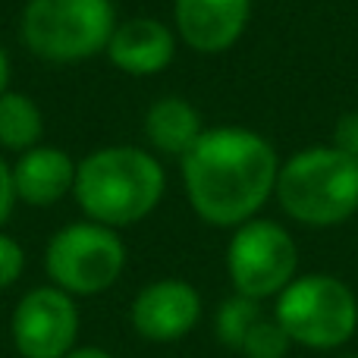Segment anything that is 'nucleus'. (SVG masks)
I'll return each mask as SVG.
<instances>
[{
  "instance_id": "obj_1",
  "label": "nucleus",
  "mask_w": 358,
  "mask_h": 358,
  "mask_svg": "<svg viewBox=\"0 0 358 358\" xmlns=\"http://www.w3.org/2000/svg\"><path fill=\"white\" fill-rule=\"evenodd\" d=\"M277 151L248 129H204L182 155V182L195 214L210 227H242L277 185Z\"/></svg>"
},
{
  "instance_id": "obj_2",
  "label": "nucleus",
  "mask_w": 358,
  "mask_h": 358,
  "mask_svg": "<svg viewBox=\"0 0 358 358\" xmlns=\"http://www.w3.org/2000/svg\"><path fill=\"white\" fill-rule=\"evenodd\" d=\"M164 167L142 148H101L76 167L73 195L88 220L101 227H132L164 198Z\"/></svg>"
},
{
  "instance_id": "obj_3",
  "label": "nucleus",
  "mask_w": 358,
  "mask_h": 358,
  "mask_svg": "<svg viewBox=\"0 0 358 358\" xmlns=\"http://www.w3.org/2000/svg\"><path fill=\"white\" fill-rule=\"evenodd\" d=\"M280 208L308 227H336L358 210V164L340 148H308L280 167Z\"/></svg>"
},
{
  "instance_id": "obj_4",
  "label": "nucleus",
  "mask_w": 358,
  "mask_h": 358,
  "mask_svg": "<svg viewBox=\"0 0 358 358\" xmlns=\"http://www.w3.org/2000/svg\"><path fill=\"white\" fill-rule=\"evenodd\" d=\"M273 317L286 330L292 346L330 352L355 336L358 299L340 277L305 273L277 296Z\"/></svg>"
},
{
  "instance_id": "obj_5",
  "label": "nucleus",
  "mask_w": 358,
  "mask_h": 358,
  "mask_svg": "<svg viewBox=\"0 0 358 358\" xmlns=\"http://www.w3.org/2000/svg\"><path fill=\"white\" fill-rule=\"evenodd\" d=\"M117 13L110 0H29L22 10V41L31 54L76 63L107 50Z\"/></svg>"
},
{
  "instance_id": "obj_6",
  "label": "nucleus",
  "mask_w": 358,
  "mask_h": 358,
  "mask_svg": "<svg viewBox=\"0 0 358 358\" xmlns=\"http://www.w3.org/2000/svg\"><path fill=\"white\" fill-rule=\"evenodd\" d=\"M126 267V245L117 229L94 220L69 223L50 236L44 248V271L57 289L69 296H98L120 280Z\"/></svg>"
},
{
  "instance_id": "obj_7",
  "label": "nucleus",
  "mask_w": 358,
  "mask_h": 358,
  "mask_svg": "<svg viewBox=\"0 0 358 358\" xmlns=\"http://www.w3.org/2000/svg\"><path fill=\"white\" fill-rule=\"evenodd\" d=\"M299 248L292 236L273 220H245L236 227L227 248V273L239 296L255 302L280 296L296 280Z\"/></svg>"
},
{
  "instance_id": "obj_8",
  "label": "nucleus",
  "mask_w": 358,
  "mask_h": 358,
  "mask_svg": "<svg viewBox=\"0 0 358 358\" xmlns=\"http://www.w3.org/2000/svg\"><path fill=\"white\" fill-rule=\"evenodd\" d=\"M10 334L22 358H63L76 349L79 336L76 299L57 286L29 289L13 308Z\"/></svg>"
},
{
  "instance_id": "obj_9",
  "label": "nucleus",
  "mask_w": 358,
  "mask_h": 358,
  "mask_svg": "<svg viewBox=\"0 0 358 358\" xmlns=\"http://www.w3.org/2000/svg\"><path fill=\"white\" fill-rule=\"evenodd\" d=\"M129 317L142 340L179 343L201 321V296L185 280H176V277L155 280L145 289H138Z\"/></svg>"
},
{
  "instance_id": "obj_10",
  "label": "nucleus",
  "mask_w": 358,
  "mask_h": 358,
  "mask_svg": "<svg viewBox=\"0 0 358 358\" xmlns=\"http://www.w3.org/2000/svg\"><path fill=\"white\" fill-rule=\"evenodd\" d=\"M252 0H176L173 16L182 41L198 54H223L245 31Z\"/></svg>"
},
{
  "instance_id": "obj_11",
  "label": "nucleus",
  "mask_w": 358,
  "mask_h": 358,
  "mask_svg": "<svg viewBox=\"0 0 358 358\" xmlns=\"http://www.w3.org/2000/svg\"><path fill=\"white\" fill-rule=\"evenodd\" d=\"M176 50L173 31L164 22L148 16L129 19V22L117 25L107 41V57L117 69L129 76H151L161 73L164 66H170Z\"/></svg>"
},
{
  "instance_id": "obj_12",
  "label": "nucleus",
  "mask_w": 358,
  "mask_h": 358,
  "mask_svg": "<svg viewBox=\"0 0 358 358\" xmlns=\"http://www.w3.org/2000/svg\"><path fill=\"white\" fill-rule=\"evenodd\" d=\"M76 185V164L60 148H29L13 167L16 198L31 208H48L60 201Z\"/></svg>"
},
{
  "instance_id": "obj_13",
  "label": "nucleus",
  "mask_w": 358,
  "mask_h": 358,
  "mask_svg": "<svg viewBox=\"0 0 358 358\" xmlns=\"http://www.w3.org/2000/svg\"><path fill=\"white\" fill-rule=\"evenodd\" d=\"M145 136L164 155H189V148L204 136L198 110L185 98H161L145 117Z\"/></svg>"
},
{
  "instance_id": "obj_14",
  "label": "nucleus",
  "mask_w": 358,
  "mask_h": 358,
  "mask_svg": "<svg viewBox=\"0 0 358 358\" xmlns=\"http://www.w3.org/2000/svg\"><path fill=\"white\" fill-rule=\"evenodd\" d=\"M44 132L41 110L31 98L19 92L0 94V145L10 151H29Z\"/></svg>"
},
{
  "instance_id": "obj_15",
  "label": "nucleus",
  "mask_w": 358,
  "mask_h": 358,
  "mask_svg": "<svg viewBox=\"0 0 358 358\" xmlns=\"http://www.w3.org/2000/svg\"><path fill=\"white\" fill-rule=\"evenodd\" d=\"M264 317V311H261V305L255 302V299L248 296H229L223 299L220 305H217V315H214V334H217V343L227 349H233V352H239L242 340L248 336V330L255 327V324Z\"/></svg>"
},
{
  "instance_id": "obj_16",
  "label": "nucleus",
  "mask_w": 358,
  "mask_h": 358,
  "mask_svg": "<svg viewBox=\"0 0 358 358\" xmlns=\"http://www.w3.org/2000/svg\"><path fill=\"white\" fill-rule=\"evenodd\" d=\"M289 346H292V340L277 324V317L264 315L252 330H248L245 340H242L239 355H245V358H286Z\"/></svg>"
},
{
  "instance_id": "obj_17",
  "label": "nucleus",
  "mask_w": 358,
  "mask_h": 358,
  "mask_svg": "<svg viewBox=\"0 0 358 358\" xmlns=\"http://www.w3.org/2000/svg\"><path fill=\"white\" fill-rule=\"evenodd\" d=\"M25 271V252L13 236L0 233V289H10Z\"/></svg>"
},
{
  "instance_id": "obj_18",
  "label": "nucleus",
  "mask_w": 358,
  "mask_h": 358,
  "mask_svg": "<svg viewBox=\"0 0 358 358\" xmlns=\"http://www.w3.org/2000/svg\"><path fill=\"white\" fill-rule=\"evenodd\" d=\"M334 148H340L346 157H352L358 164V113H346V117L340 120V126H336V145Z\"/></svg>"
},
{
  "instance_id": "obj_19",
  "label": "nucleus",
  "mask_w": 358,
  "mask_h": 358,
  "mask_svg": "<svg viewBox=\"0 0 358 358\" xmlns=\"http://www.w3.org/2000/svg\"><path fill=\"white\" fill-rule=\"evenodd\" d=\"M13 204H16V189H13V167L0 157V223L10 217Z\"/></svg>"
},
{
  "instance_id": "obj_20",
  "label": "nucleus",
  "mask_w": 358,
  "mask_h": 358,
  "mask_svg": "<svg viewBox=\"0 0 358 358\" xmlns=\"http://www.w3.org/2000/svg\"><path fill=\"white\" fill-rule=\"evenodd\" d=\"M63 358H113L107 349H98V346H76L73 352H66Z\"/></svg>"
},
{
  "instance_id": "obj_21",
  "label": "nucleus",
  "mask_w": 358,
  "mask_h": 358,
  "mask_svg": "<svg viewBox=\"0 0 358 358\" xmlns=\"http://www.w3.org/2000/svg\"><path fill=\"white\" fill-rule=\"evenodd\" d=\"M6 82H10V60H6L3 48H0V94L6 92Z\"/></svg>"
},
{
  "instance_id": "obj_22",
  "label": "nucleus",
  "mask_w": 358,
  "mask_h": 358,
  "mask_svg": "<svg viewBox=\"0 0 358 358\" xmlns=\"http://www.w3.org/2000/svg\"><path fill=\"white\" fill-rule=\"evenodd\" d=\"M343 358H358V355H343Z\"/></svg>"
}]
</instances>
